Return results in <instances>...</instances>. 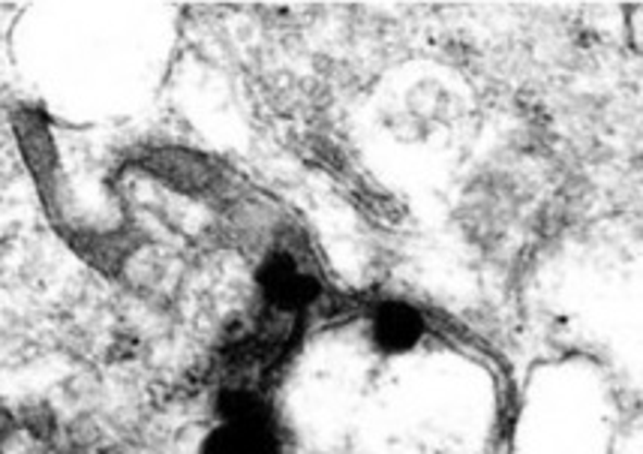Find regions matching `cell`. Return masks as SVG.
Listing matches in <instances>:
<instances>
[{
  "label": "cell",
  "mask_w": 643,
  "mask_h": 454,
  "mask_svg": "<svg viewBox=\"0 0 643 454\" xmlns=\"http://www.w3.org/2000/svg\"><path fill=\"white\" fill-rule=\"evenodd\" d=\"M13 133L42 203L49 208V214H54L58 189H61V160H58V145L51 136L49 121L37 109H18L13 114Z\"/></svg>",
  "instance_id": "6da1fadb"
},
{
  "label": "cell",
  "mask_w": 643,
  "mask_h": 454,
  "mask_svg": "<svg viewBox=\"0 0 643 454\" xmlns=\"http://www.w3.org/2000/svg\"><path fill=\"white\" fill-rule=\"evenodd\" d=\"M139 169L184 196H202L217 181L214 163L187 148H151L139 157Z\"/></svg>",
  "instance_id": "7a4b0ae2"
},
{
  "label": "cell",
  "mask_w": 643,
  "mask_h": 454,
  "mask_svg": "<svg viewBox=\"0 0 643 454\" xmlns=\"http://www.w3.org/2000/svg\"><path fill=\"white\" fill-rule=\"evenodd\" d=\"M262 292H265L268 304L280 310V314H292V310H301L304 304H310L319 292V283H316L307 271L298 268L295 256L289 253H274L271 259L262 268Z\"/></svg>",
  "instance_id": "3957f363"
},
{
  "label": "cell",
  "mask_w": 643,
  "mask_h": 454,
  "mask_svg": "<svg viewBox=\"0 0 643 454\" xmlns=\"http://www.w3.org/2000/svg\"><path fill=\"white\" fill-rule=\"evenodd\" d=\"M424 334V319L416 307L404 302H388L373 314V338L385 353H406Z\"/></svg>",
  "instance_id": "277c9868"
},
{
  "label": "cell",
  "mask_w": 643,
  "mask_h": 454,
  "mask_svg": "<svg viewBox=\"0 0 643 454\" xmlns=\"http://www.w3.org/2000/svg\"><path fill=\"white\" fill-rule=\"evenodd\" d=\"M15 418H18V433H25L27 440L37 442V445H49L51 449L54 442L61 440V416L42 397H30L25 404L15 406Z\"/></svg>",
  "instance_id": "5b68a950"
},
{
  "label": "cell",
  "mask_w": 643,
  "mask_h": 454,
  "mask_svg": "<svg viewBox=\"0 0 643 454\" xmlns=\"http://www.w3.org/2000/svg\"><path fill=\"white\" fill-rule=\"evenodd\" d=\"M22 433H18V418H15V406L0 401V449L13 445Z\"/></svg>",
  "instance_id": "8992f818"
},
{
  "label": "cell",
  "mask_w": 643,
  "mask_h": 454,
  "mask_svg": "<svg viewBox=\"0 0 643 454\" xmlns=\"http://www.w3.org/2000/svg\"><path fill=\"white\" fill-rule=\"evenodd\" d=\"M51 454H78V452H70V449H54Z\"/></svg>",
  "instance_id": "52a82bcc"
},
{
  "label": "cell",
  "mask_w": 643,
  "mask_h": 454,
  "mask_svg": "<svg viewBox=\"0 0 643 454\" xmlns=\"http://www.w3.org/2000/svg\"><path fill=\"white\" fill-rule=\"evenodd\" d=\"M0 454H7V449H0Z\"/></svg>",
  "instance_id": "ba28073f"
}]
</instances>
